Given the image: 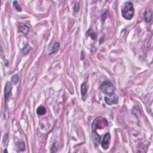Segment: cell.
Wrapping results in <instances>:
<instances>
[{"label":"cell","instance_id":"1","mask_svg":"<svg viewBox=\"0 0 153 153\" xmlns=\"http://www.w3.org/2000/svg\"><path fill=\"white\" fill-rule=\"evenodd\" d=\"M135 10L134 4L130 1L125 2L121 8V14L126 20H131L134 16Z\"/></svg>","mask_w":153,"mask_h":153},{"label":"cell","instance_id":"17","mask_svg":"<svg viewBox=\"0 0 153 153\" xmlns=\"http://www.w3.org/2000/svg\"><path fill=\"white\" fill-rule=\"evenodd\" d=\"M19 80V75L17 74H15L14 75H13L12 78H11V81H12L13 83L14 84H16L18 83Z\"/></svg>","mask_w":153,"mask_h":153},{"label":"cell","instance_id":"3","mask_svg":"<svg viewBox=\"0 0 153 153\" xmlns=\"http://www.w3.org/2000/svg\"><path fill=\"white\" fill-rule=\"evenodd\" d=\"M100 89L102 93L106 95H111L114 94L115 88L113 84L110 81H105L101 84Z\"/></svg>","mask_w":153,"mask_h":153},{"label":"cell","instance_id":"14","mask_svg":"<svg viewBox=\"0 0 153 153\" xmlns=\"http://www.w3.org/2000/svg\"><path fill=\"white\" fill-rule=\"evenodd\" d=\"M87 34H88V35L90 37H91L93 39H95L96 38V35L95 34V32L93 31V29H90L88 31Z\"/></svg>","mask_w":153,"mask_h":153},{"label":"cell","instance_id":"2","mask_svg":"<svg viewBox=\"0 0 153 153\" xmlns=\"http://www.w3.org/2000/svg\"><path fill=\"white\" fill-rule=\"evenodd\" d=\"M108 125V121L106 119L102 117H99L96 118L93 121V123L92 125V131L93 132H96L97 129H102L106 127Z\"/></svg>","mask_w":153,"mask_h":153},{"label":"cell","instance_id":"4","mask_svg":"<svg viewBox=\"0 0 153 153\" xmlns=\"http://www.w3.org/2000/svg\"><path fill=\"white\" fill-rule=\"evenodd\" d=\"M105 102L108 105H112L116 104L118 102V97L117 95L113 94L110 97L105 96L104 98Z\"/></svg>","mask_w":153,"mask_h":153},{"label":"cell","instance_id":"19","mask_svg":"<svg viewBox=\"0 0 153 153\" xmlns=\"http://www.w3.org/2000/svg\"><path fill=\"white\" fill-rule=\"evenodd\" d=\"M4 152H7V149H6V150H4Z\"/></svg>","mask_w":153,"mask_h":153},{"label":"cell","instance_id":"5","mask_svg":"<svg viewBox=\"0 0 153 153\" xmlns=\"http://www.w3.org/2000/svg\"><path fill=\"white\" fill-rule=\"evenodd\" d=\"M110 141H111V135L110 133H106L103 136L102 141L101 142V146L104 149H108L109 148Z\"/></svg>","mask_w":153,"mask_h":153},{"label":"cell","instance_id":"16","mask_svg":"<svg viewBox=\"0 0 153 153\" xmlns=\"http://www.w3.org/2000/svg\"><path fill=\"white\" fill-rule=\"evenodd\" d=\"M17 147L20 151H24L25 150V145L24 142H20L17 143Z\"/></svg>","mask_w":153,"mask_h":153},{"label":"cell","instance_id":"7","mask_svg":"<svg viewBox=\"0 0 153 153\" xmlns=\"http://www.w3.org/2000/svg\"><path fill=\"white\" fill-rule=\"evenodd\" d=\"M152 10L151 9H147L145 11L144 14V19L145 21L147 23H149L152 20Z\"/></svg>","mask_w":153,"mask_h":153},{"label":"cell","instance_id":"15","mask_svg":"<svg viewBox=\"0 0 153 153\" xmlns=\"http://www.w3.org/2000/svg\"><path fill=\"white\" fill-rule=\"evenodd\" d=\"M58 149V144L57 142H54L51 147L50 152H56L57 151Z\"/></svg>","mask_w":153,"mask_h":153},{"label":"cell","instance_id":"10","mask_svg":"<svg viewBox=\"0 0 153 153\" xmlns=\"http://www.w3.org/2000/svg\"><path fill=\"white\" fill-rule=\"evenodd\" d=\"M100 140V136L98 135L96 132H93V141L95 147H98Z\"/></svg>","mask_w":153,"mask_h":153},{"label":"cell","instance_id":"8","mask_svg":"<svg viewBox=\"0 0 153 153\" xmlns=\"http://www.w3.org/2000/svg\"><path fill=\"white\" fill-rule=\"evenodd\" d=\"M88 90V86L87 83L85 82L84 83L81 85V94L82 95V98L84 101H85V98L86 96L87 92Z\"/></svg>","mask_w":153,"mask_h":153},{"label":"cell","instance_id":"9","mask_svg":"<svg viewBox=\"0 0 153 153\" xmlns=\"http://www.w3.org/2000/svg\"><path fill=\"white\" fill-rule=\"evenodd\" d=\"M29 30H30V28H29V26H28L26 24L20 25L19 26V32L25 34V35H27L29 32Z\"/></svg>","mask_w":153,"mask_h":153},{"label":"cell","instance_id":"18","mask_svg":"<svg viewBox=\"0 0 153 153\" xmlns=\"http://www.w3.org/2000/svg\"><path fill=\"white\" fill-rule=\"evenodd\" d=\"M80 9V5H79L78 3H75L74 6V10L75 12H77Z\"/></svg>","mask_w":153,"mask_h":153},{"label":"cell","instance_id":"12","mask_svg":"<svg viewBox=\"0 0 153 153\" xmlns=\"http://www.w3.org/2000/svg\"><path fill=\"white\" fill-rule=\"evenodd\" d=\"M59 48H60V44H59V42H55V44H54L53 46L52 50H51L50 53L49 54V55H52V54L55 53L56 52H57V51L59 50Z\"/></svg>","mask_w":153,"mask_h":153},{"label":"cell","instance_id":"6","mask_svg":"<svg viewBox=\"0 0 153 153\" xmlns=\"http://www.w3.org/2000/svg\"><path fill=\"white\" fill-rule=\"evenodd\" d=\"M11 90H12V85H11V83L9 81H7L6 83V84L5 85L4 88V99L6 102L9 100L11 94Z\"/></svg>","mask_w":153,"mask_h":153},{"label":"cell","instance_id":"13","mask_svg":"<svg viewBox=\"0 0 153 153\" xmlns=\"http://www.w3.org/2000/svg\"><path fill=\"white\" fill-rule=\"evenodd\" d=\"M13 7H14V8L15 9L16 11H21L22 10V7H21L19 5V3H18V1H13Z\"/></svg>","mask_w":153,"mask_h":153},{"label":"cell","instance_id":"11","mask_svg":"<svg viewBox=\"0 0 153 153\" xmlns=\"http://www.w3.org/2000/svg\"><path fill=\"white\" fill-rule=\"evenodd\" d=\"M46 108L44 106H39L37 109V114L39 116H43L46 113Z\"/></svg>","mask_w":153,"mask_h":153}]
</instances>
